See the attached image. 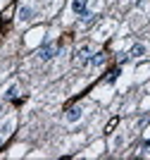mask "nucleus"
Segmentation results:
<instances>
[{
	"label": "nucleus",
	"mask_w": 150,
	"mask_h": 160,
	"mask_svg": "<svg viewBox=\"0 0 150 160\" xmlns=\"http://www.w3.org/2000/svg\"><path fill=\"white\" fill-rule=\"evenodd\" d=\"M55 53H57V46H55V43H46V46L38 50V58H41L43 62H48V60H52V58H55Z\"/></svg>",
	"instance_id": "1"
},
{
	"label": "nucleus",
	"mask_w": 150,
	"mask_h": 160,
	"mask_svg": "<svg viewBox=\"0 0 150 160\" xmlns=\"http://www.w3.org/2000/svg\"><path fill=\"white\" fill-rule=\"evenodd\" d=\"M76 62L79 65H88L91 62V46H81L76 50Z\"/></svg>",
	"instance_id": "2"
},
{
	"label": "nucleus",
	"mask_w": 150,
	"mask_h": 160,
	"mask_svg": "<svg viewBox=\"0 0 150 160\" xmlns=\"http://www.w3.org/2000/svg\"><path fill=\"white\" fill-rule=\"evenodd\" d=\"M17 14H19V22H31L33 19V7L31 5H22Z\"/></svg>",
	"instance_id": "3"
},
{
	"label": "nucleus",
	"mask_w": 150,
	"mask_h": 160,
	"mask_svg": "<svg viewBox=\"0 0 150 160\" xmlns=\"http://www.w3.org/2000/svg\"><path fill=\"white\" fill-rule=\"evenodd\" d=\"M145 53H148V48H145V43H136V46L129 50L131 58H145Z\"/></svg>",
	"instance_id": "4"
},
{
	"label": "nucleus",
	"mask_w": 150,
	"mask_h": 160,
	"mask_svg": "<svg viewBox=\"0 0 150 160\" xmlns=\"http://www.w3.org/2000/svg\"><path fill=\"white\" fill-rule=\"evenodd\" d=\"M81 115H84V110H81V108H69V110H67V122H79L81 120Z\"/></svg>",
	"instance_id": "5"
},
{
	"label": "nucleus",
	"mask_w": 150,
	"mask_h": 160,
	"mask_svg": "<svg viewBox=\"0 0 150 160\" xmlns=\"http://www.w3.org/2000/svg\"><path fill=\"white\" fill-rule=\"evenodd\" d=\"M72 10L76 14H84L88 10V0H72Z\"/></svg>",
	"instance_id": "6"
},
{
	"label": "nucleus",
	"mask_w": 150,
	"mask_h": 160,
	"mask_svg": "<svg viewBox=\"0 0 150 160\" xmlns=\"http://www.w3.org/2000/svg\"><path fill=\"white\" fill-rule=\"evenodd\" d=\"M91 65H93V67H103V65H105V53H95V55L91 58Z\"/></svg>",
	"instance_id": "7"
},
{
	"label": "nucleus",
	"mask_w": 150,
	"mask_h": 160,
	"mask_svg": "<svg viewBox=\"0 0 150 160\" xmlns=\"http://www.w3.org/2000/svg\"><path fill=\"white\" fill-rule=\"evenodd\" d=\"M12 127H14V120H7L5 124L0 127V134H2V136H10V134H12Z\"/></svg>",
	"instance_id": "8"
},
{
	"label": "nucleus",
	"mask_w": 150,
	"mask_h": 160,
	"mask_svg": "<svg viewBox=\"0 0 150 160\" xmlns=\"http://www.w3.org/2000/svg\"><path fill=\"white\" fill-rule=\"evenodd\" d=\"M17 91H19V88H17V84L7 86V91H5V98H7V100H14V98H17Z\"/></svg>",
	"instance_id": "9"
},
{
	"label": "nucleus",
	"mask_w": 150,
	"mask_h": 160,
	"mask_svg": "<svg viewBox=\"0 0 150 160\" xmlns=\"http://www.w3.org/2000/svg\"><path fill=\"white\" fill-rule=\"evenodd\" d=\"M93 19H95V14H93V12H88V10H86V12L81 14V24H84V27H86V24H91Z\"/></svg>",
	"instance_id": "10"
},
{
	"label": "nucleus",
	"mask_w": 150,
	"mask_h": 160,
	"mask_svg": "<svg viewBox=\"0 0 150 160\" xmlns=\"http://www.w3.org/2000/svg\"><path fill=\"white\" fill-rule=\"evenodd\" d=\"M117 77H119V69H112L110 77H107V84H114V81H117Z\"/></svg>",
	"instance_id": "11"
},
{
	"label": "nucleus",
	"mask_w": 150,
	"mask_h": 160,
	"mask_svg": "<svg viewBox=\"0 0 150 160\" xmlns=\"http://www.w3.org/2000/svg\"><path fill=\"white\" fill-rule=\"evenodd\" d=\"M129 60H131L129 53H119V65H124V62H129Z\"/></svg>",
	"instance_id": "12"
},
{
	"label": "nucleus",
	"mask_w": 150,
	"mask_h": 160,
	"mask_svg": "<svg viewBox=\"0 0 150 160\" xmlns=\"http://www.w3.org/2000/svg\"><path fill=\"white\" fill-rule=\"evenodd\" d=\"M114 127H117V120H112L110 124H107V134H110V132H112V129H114Z\"/></svg>",
	"instance_id": "13"
},
{
	"label": "nucleus",
	"mask_w": 150,
	"mask_h": 160,
	"mask_svg": "<svg viewBox=\"0 0 150 160\" xmlns=\"http://www.w3.org/2000/svg\"><path fill=\"white\" fill-rule=\"evenodd\" d=\"M148 151H150V139H148V141L143 143V153H148Z\"/></svg>",
	"instance_id": "14"
},
{
	"label": "nucleus",
	"mask_w": 150,
	"mask_h": 160,
	"mask_svg": "<svg viewBox=\"0 0 150 160\" xmlns=\"http://www.w3.org/2000/svg\"><path fill=\"white\" fill-rule=\"evenodd\" d=\"M2 139H5V136H2V134H0V143H2Z\"/></svg>",
	"instance_id": "15"
}]
</instances>
